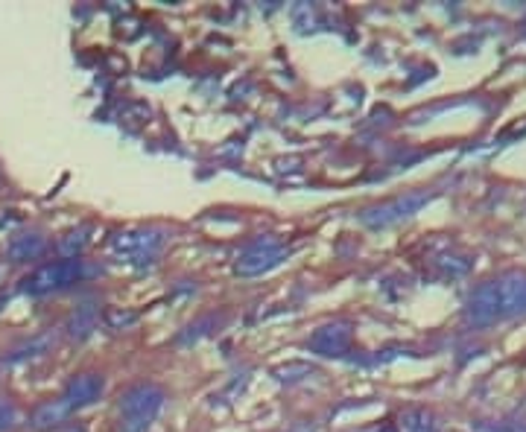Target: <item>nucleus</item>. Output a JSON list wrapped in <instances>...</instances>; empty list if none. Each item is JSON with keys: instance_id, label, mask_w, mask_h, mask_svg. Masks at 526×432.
<instances>
[{"instance_id": "1", "label": "nucleus", "mask_w": 526, "mask_h": 432, "mask_svg": "<svg viewBox=\"0 0 526 432\" xmlns=\"http://www.w3.org/2000/svg\"><path fill=\"white\" fill-rule=\"evenodd\" d=\"M164 400V389L155 383H141L123 391L121 406H117L121 409V432H150Z\"/></svg>"}, {"instance_id": "2", "label": "nucleus", "mask_w": 526, "mask_h": 432, "mask_svg": "<svg viewBox=\"0 0 526 432\" xmlns=\"http://www.w3.org/2000/svg\"><path fill=\"white\" fill-rule=\"evenodd\" d=\"M85 278V264L79 257H62V260H50V264H42L38 269H33L26 278L21 281V293L42 298L50 293L68 290V286L79 283Z\"/></svg>"}, {"instance_id": "3", "label": "nucleus", "mask_w": 526, "mask_h": 432, "mask_svg": "<svg viewBox=\"0 0 526 432\" xmlns=\"http://www.w3.org/2000/svg\"><path fill=\"white\" fill-rule=\"evenodd\" d=\"M427 202H430V193H406V196H398V199L365 207L360 214V222L368 228H389L394 222H404L413 214H418Z\"/></svg>"}, {"instance_id": "4", "label": "nucleus", "mask_w": 526, "mask_h": 432, "mask_svg": "<svg viewBox=\"0 0 526 432\" xmlns=\"http://www.w3.org/2000/svg\"><path fill=\"white\" fill-rule=\"evenodd\" d=\"M287 254H289V248L278 237H260L248 245L240 257H237L234 272L243 274V278H255V274H263V272L275 269L278 264H284Z\"/></svg>"}, {"instance_id": "5", "label": "nucleus", "mask_w": 526, "mask_h": 432, "mask_svg": "<svg viewBox=\"0 0 526 432\" xmlns=\"http://www.w3.org/2000/svg\"><path fill=\"white\" fill-rule=\"evenodd\" d=\"M164 243V234L161 231H152V228H132V231H117L112 234L109 240V252L121 260H152L155 252L161 248Z\"/></svg>"}, {"instance_id": "6", "label": "nucleus", "mask_w": 526, "mask_h": 432, "mask_svg": "<svg viewBox=\"0 0 526 432\" xmlns=\"http://www.w3.org/2000/svg\"><path fill=\"white\" fill-rule=\"evenodd\" d=\"M351 345H354L351 322H327V324H319L307 336V348L316 353V357H325V360L346 357V353L351 350Z\"/></svg>"}, {"instance_id": "7", "label": "nucleus", "mask_w": 526, "mask_h": 432, "mask_svg": "<svg viewBox=\"0 0 526 432\" xmlns=\"http://www.w3.org/2000/svg\"><path fill=\"white\" fill-rule=\"evenodd\" d=\"M497 286V307L500 319L526 316V274L523 272H506L494 278Z\"/></svg>"}, {"instance_id": "8", "label": "nucleus", "mask_w": 526, "mask_h": 432, "mask_svg": "<svg viewBox=\"0 0 526 432\" xmlns=\"http://www.w3.org/2000/svg\"><path fill=\"white\" fill-rule=\"evenodd\" d=\"M102 389H105V379L102 374H94V371H83V374H73L68 379V386H64L62 391V398L71 403V409H83V406H91V403H97L100 395H102Z\"/></svg>"}, {"instance_id": "9", "label": "nucleus", "mask_w": 526, "mask_h": 432, "mask_svg": "<svg viewBox=\"0 0 526 432\" xmlns=\"http://www.w3.org/2000/svg\"><path fill=\"white\" fill-rule=\"evenodd\" d=\"M465 316H468L471 324H477V327H489V324L500 322L497 286H494V281H485V283L477 286V290H473V295L468 298Z\"/></svg>"}, {"instance_id": "10", "label": "nucleus", "mask_w": 526, "mask_h": 432, "mask_svg": "<svg viewBox=\"0 0 526 432\" xmlns=\"http://www.w3.org/2000/svg\"><path fill=\"white\" fill-rule=\"evenodd\" d=\"M71 415H73V409H71L68 400H64V398H53V400H44V403L35 406L33 415H30V427L38 429V432H47V429L62 427Z\"/></svg>"}, {"instance_id": "11", "label": "nucleus", "mask_w": 526, "mask_h": 432, "mask_svg": "<svg viewBox=\"0 0 526 432\" xmlns=\"http://www.w3.org/2000/svg\"><path fill=\"white\" fill-rule=\"evenodd\" d=\"M47 240L42 234H15L6 245V257L12 264H30V260H38L44 254Z\"/></svg>"}, {"instance_id": "12", "label": "nucleus", "mask_w": 526, "mask_h": 432, "mask_svg": "<svg viewBox=\"0 0 526 432\" xmlns=\"http://www.w3.org/2000/svg\"><path fill=\"white\" fill-rule=\"evenodd\" d=\"M53 345H56V336H53V333L33 336L30 342H24L21 348L9 350L6 353V362L9 365H18V362H26V360H38V357H44V353H50Z\"/></svg>"}, {"instance_id": "13", "label": "nucleus", "mask_w": 526, "mask_h": 432, "mask_svg": "<svg viewBox=\"0 0 526 432\" xmlns=\"http://www.w3.org/2000/svg\"><path fill=\"white\" fill-rule=\"evenodd\" d=\"M97 319H100V310H97L94 304H83V307H79V310L73 312V316H71V322H68L71 336H73V339H85V336L97 327Z\"/></svg>"}, {"instance_id": "14", "label": "nucleus", "mask_w": 526, "mask_h": 432, "mask_svg": "<svg viewBox=\"0 0 526 432\" xmlns=\"http://www.w3.org/2000/svg\"><path fill=\"white\" fill-rule=\"evenodd\" d=\"M91 243V228L88 226H83V228H73V231H68L64 237L59 240V252L64 254V257H79L85 252V245Z\"/></svg>"}, {"instance_id": "15", "label": "nucleus", "mask_w": 526, "mask_h": 432, "mask_svg": "<svg viewBox=\"0 0 526 432\" xmlns=\"http://www.w3.org/2000/svg\"><path fill=\"white\" fill-rule=\"evenodd\" d=\"M313 374V365L307 362H287L281 369H275V377L281 379V383H296V379H305Z\"/></svg>"}, {"instance_id": "16", "label": "nucleus", "mask_w": 526, "mask_h": 432, "mask_svg": "<svg viewBox=\"0 0 526 432\" xmlns=\"http://www.w3.org/2000/svg\"><path fill=\"white\" fill-rule=\"evenodd\" d=\"M21 421V415H18V406L12 403L9 398H0V432H9V429H15Z\"/></svg>"}, {"instance_id": "17", "label": "nucleus", "mask_w": 526, "mask_h": 432, "mask_svg": "<svg viewBox=\"0 0 526 432\" xmlns=\"http://www.w3.org/2000/svg\"><path fill=\"white\" fill-rule=\"evenodd\" d=\"M439 269H442V274H465L468 272V260H459V257H451V254H442L439 260Z\"/></svg>"}, {"instance_id": "18", "label": "nucleus", "mask_w": 526, "mask_h": 432, "mask_svg": "<svg viewBox=\"0 0 526 432\" xmlns=\"http://www.w3.org/2000/svg\"><path fill=\"white\" fill-rule=\"evenodd\" d=\"M413 432H436V427H433L430 421H418V424L413 427Z\"/></svg>"}]
</instances>
